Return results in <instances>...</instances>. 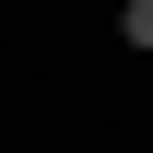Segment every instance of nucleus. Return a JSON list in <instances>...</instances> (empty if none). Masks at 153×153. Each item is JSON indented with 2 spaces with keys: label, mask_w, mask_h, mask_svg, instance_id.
<instances>
[{
  "label": "nucleus",
  "mask_w": 153,
  "mask_h": 153,
  "mask_svg": "<svg viewBox=\"0 0 153 153\" xmlns=\"http://www.w3.org/2000/svg\"><path fill=\"white\" fill-rule=\"evenodd\" d=\"M118 36H130V47H153V0H118Z\"/></svg>",
  "instance_id": "obj_1"
}]
</instances>
